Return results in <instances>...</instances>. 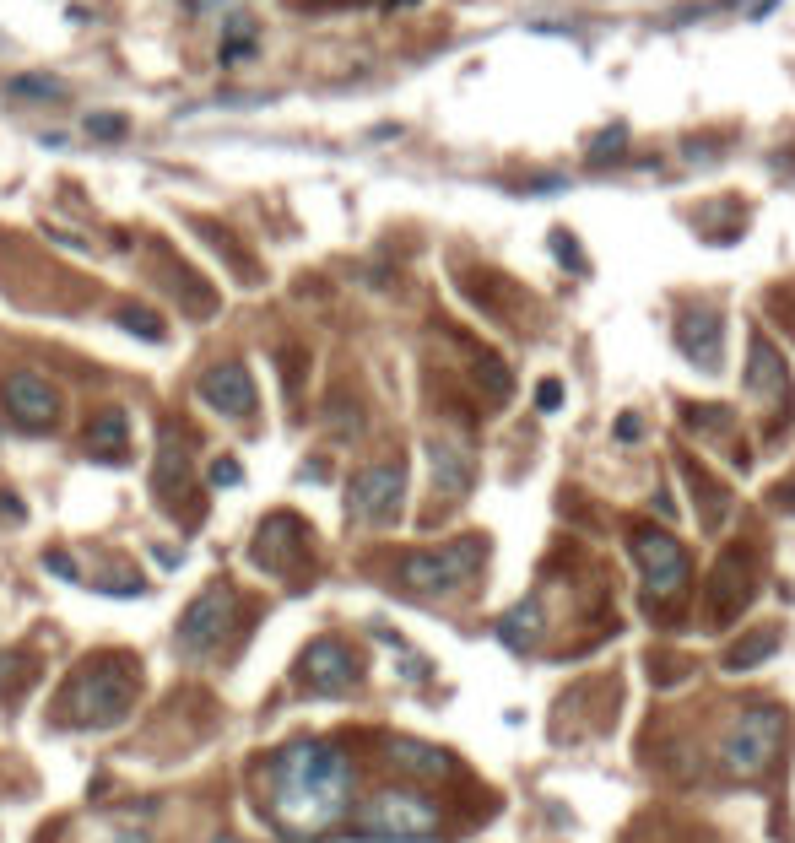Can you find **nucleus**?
<instances>
[{"label":"nucleus","mask_w":795,"mask_h":843,"mask_svg":"<svg viewBox=\"0 0 795 843\" xmlns=\"http://www.w3.org/2000/svg\"><path fill=\"white\" fill-rule=\"evenodd\" d=\"M406 503V465L401 460H379L363 465L347 487V514L363 519V525H390Z\"/></svg>","instance_id":"nucleus-7"},{"label":"nucleus","mask_w":795,"mask_h":843,"mask_svg":"<svg viewBox=\"0 0 795 843\" xmlns=\"http://www.w3.org/2000/svg\"><path fill=\"white\" fill-rule=\"evenodd\" d=\"M11 98H65V82H55V76H11L6 82Z\"/></svg>","instance_id":"nucleus-20"},{"label":"nucleus","mask_w":795,"mask_h":843,"mask_svg":"<svg viewBox=\"0 0 795 843\" xmlns=\"http://www.w3.org/2000/svg\"><path fill=\"white\" fill-rule=\"evenodd\" d=\"M265 811L287 838H325L352 811V762L330 741H293L265 762Z\"/></svg>","instance_id":"nucleus-1"},{"label":"nucleus","mask_w":795,"mask_h":843,"mask_svg":"<svg viewBox=\"0 0 795 843\" xmlns=\"http://www.w3.org/2000/svg\"><path fill=\"white\" fill-rule=\"evenodd\" d=\"M384 762L401 773H412V779H444L455 762H449L439 746H422V741H390V752H384Z\"/></svg>","instance_id":"nucleus-15"},{"label":"nucleus","mask_w":795,"mask_h":843,"mask_svg":"<svg viewBox=\"0 0 795 843\" xmlns=\"http://www.w3.org/2000/svg\"><path fill=\"white\" fill-rule=\"evenodd\" d=\"M779 746H785V714L752 703L747 714H736L731 725H725L714 757H720V768L731 773V779H758L768 762L779 757Z\"/></svg>","instance_id":"nucleus-4"},{"label":"nucleus","mask_w":795,"mask_h":843,"mask_svg":"<svg viewBox=\"0 0 795 843\" xmlns=\"http://www.w3.org/2000/svg\"><path fill=\"white\" fill-rule=\"evenodd\" d=\"M211 843H238V838H233V833H217V838H211Z\"/></svg>","instance_id":"nucleus-26"},{"label":"nucleus","mask_w":795,"mask_h":843,"mask_svg":"<svg viewBox=\"0 0 795 843\" xmlns=\"http://www.w3.org/2000/svg\"><path fill=\"white\" fill-rule=\"evenodd\" d=\"M428 454H433V487H439V492H460V487H466L471 465H466V454H460L455 444H444V438H433V444H428Z\"/></svg>","instance_id":"nucleus-16"},{"label":"nucleus","mask_w":795,"mask_h":843,"mask_svg":"<svg viewBox=\"0 0 795 843\" xmlns=\"http://www.w3.org/2000/svg\"><path fill=\"white\" fill-rule=\"evenodd\" d=\"M136 665L125 654H103V660H87L82 671L71 676L60 698V719L65 725H82V730H114L130 719L136 708Z\"/></svg>","instance_id":"nucleus-2"},{"label":"nucleus","mask_w":795,"mask_h":843,"mask_svg":"<svg viewBox=\"0 0 795 843\" xmlns=\"http://www.w3.org/2000/svg\"><path fill=\"white\" fill-rule=\"evenodd\" d=\"M536 400H541V411H547V406H558V400H563V390H558V384H541Z\"/></svg>","instance_id":"nucleus-25"},{"label":"nucleus","mask_w":795,"mask_h":843,"mask_svg":"<svg viewBox=\"0 0 795 843\" xmlns=\"http://www.w3.org/2000/svg\"><path fill=\"white\" fill-rule=\"evenodd\" d=\"M206 481L211 487H238V481H244V465H238L233 454H217V460L206 465Z\"/></svg>","instance_id":"nucleus-21"},{"label":"nucleus","mask_w":795,"mask_h":843,"mask_svg":"<svg viewBox=\"0 0 795 843\" xmlns=\"http://www.w3.org/2000/svg\"><path fill=\"white\" fill-rule=\"evenodd\" d=\"M303 552H309V525H303L298 514H271V519H265V525L255 530L249 562H255L260 573H276V579H287V573H298Z\"/></svg>","instance_id":"nucleus-8"},{"label":"nucleus","mask_w":795,"mask_h":843,"mask_svg":"<svg viewBox=\"0 0 795 843\" xmlns=\"http://www.w3.org/2000/svg\"><path fill=\"white\" fill-rule=\"evenodd\" d=\"M233 622H238V590L217 579L184 606V617L174 627V644H179V654H190V660H206L211 649H222V638L233 633Z\"/></svg>","instance_id":"nucleus-5"},{"label":"nucleus","mask_w":795,"mask_h":843,"mask_svg":"<svg viewBox=\"0 0 795 843\" xmlns=\"http://www.w3.org/2000/svg\"><path fill=\"white\" fill-rule=\"evenodd\" d=\"M298 681L309 692H320V698H341V692L357 687V654L341 638H314L298 654Z\"/></svg>","instance_id":"nucleus-9"},{"label":"nucleus","mask_w":795,"mask_h":843,"mask_svg":"<svg viewBox=\"0 0 795 843\" xmlns=\"http://www.w3.org/2000/svg\"><path fill=\"white\" fill-rule=\"evenodd\" d=\"M633 557H639L644 568V590L649 600H671L687 584V552L671 535L660 530H633Z\"/></svg>","instance_id":"nucleus-10"},{"label":"nucleus","mask_w":795,"mask_h":843,"mask_svg":"<svg viewBox=\"0 0 795 843\" xmlns=\"http://www.w3.org/2000/svg\"><path fill=\"white\" fill-rule=\"evenodd\" d=\"M482 568V541H455V546H439V552H417L401 562V579L406 590L417 595H449Z\"/></svg>","instance_id":"nucleus-6"},{"label":"nucleus","mask_w":795,"mask_h":843,"mask_svg":"<svg viewBox=\"0 0 795 843\" xmlns=\"http://www.w3.org/2000/svg\"><path fill=\"white\" fill-rule=\"evenodd\" d=\"M119 330H130V336H136V341H168V325H163V314H157V309H147V303H119Z\"/></svg>","instance_id":"nucleus-17"},{"label":"nucleus","mask_w":795,"mask_h":843,"mask_svg":"<svg viewBox=\"0 0 795 843\" xmlns=\"http://www.w3.org/2000/svg\"><path fill=\"white\" fill-rule=\"evenodd\" d=\"M87 843H152L147 827H98Z\"/></svg>","instance_id":"nucleus-24"},{"label":"nucleus","mask_w":795,"mask_h":843,"mask_svg":"<svg viewBox=\"0 0 795 843\" xmlns=\"http://www.w3.org/2000/svg\"><path fill=\"white\" fill-rule=\"evenodd\" d=\"M677 341L693 363H714L720 357V314L714 309H687L677 325Z\"/></svg>","instance_id":"nucleus-14"},{"label":"nucleus","mask_w":795,"mask_h":843,"mask_svg":"<svg viewBox=\"0 0 795 843\" xmlns=\"http://www.w3.org/2000/svg\"><path fill=\"white\" fill-rule=\"evenodd\" d=\"M184 476H190L184 449L174 444V433H163V449H157V492H163V498H174V487H184Z\"/></svg>","instance_id":"nucleus-19"},{"label":"nucleus","mask_w":795,"mask_h":843,"mask_svg":"<svg viewBox=\"0 0 795 843\" xmlns=\"http://www.w3.org/2000/svg\"><path fill=\"white\" fill-rule=\"evenodd\" d=\"M87 136L92 141H119L125 136V114H87Z\"/></svg>","instance_id":"nucleus-22"},{"label":"nucleus","mask_w":795,"mask_h":843,"mask_svg":"<svg viewBox=\"0 0 795 843\" xmlns=\"http://www.w3.org/2000/svg\"><path fill=\"white\" fill-rule=\"evenodd\" d=\"M0 400H6L11 422L28 427V433H44V427H55V417H60V395H55V384H49L44 373H33V368L11 373V379L0 384Z\"/></svg>","instance_id":"nucleus-11"},{"label":"nucleus","mask_w":795,"mask_h":843,"mask_svg":"<svg viewBox=\"0 0 795 843\" xmlns=\"http://www.w3.org/2000/svg\"><path fill=\"white\" fill-rule=\"evenodd\" d=\"M260 49V33H255V22L249 17H233L228 28H222V44H217V60L222 65H238V60H249Z\"/></svg>","instance_id":"nucleus-18"},{"label":"nucleus","mask_w":795,"mask_h":843,"mask_svg":"<svg viewBox=\"0 0 795 843\" xmlns=\"http://www.w3.org/2000/svg\"><path fill=\"white\" fill-rule=\"evenodd\" d=\"M195 395H201L206 406L217 411V417H228V422L255 417V373H249L244 363H217V368H206L201 384H195Z\"/></svg>","instance_id":"nucleus-12"},{"label":"nucleus","mask_w":795,"mask_h":843,"mask_svg":"<svg viewBox=\"0 0 795 843\" xmlns=\"http://www.w3.org/2000/svg\"><path fill=\"white\" fill-rule=\"evenodd\" d=\"M87 454L103 465H119L130 454V417L125 411H98L87 422Z\"/></svg>","instance_id":"nucleus-13"},{"label":"nucleus","mask_w":795,"mask_h":843,"mask_svg":"<svg viewBox=\"0 0 795 843\" xmlns=\"http://www.w3.org/2000/svg\"><path fill=\"white\" fill-rule=\"evenodd\" d=\"M44 573H55V579H65V584H82V568H76V557L71 552H44Z\"/></svg>","instance_id":"nucleus-23"},{"label":"nucleus","mask_w":795,"mask_h":843,"mask_svg":"<svg viewBox=\"0 0 795 843\" xmlns=\"http://www.w3.org/2000/svg\"><path fill=\"white\" fill-rule=\"evenodd\" d=\"M347 822L363 843H428V838H439L444 816L417 784H384L357 800L347 811Z\"/></svg>","instance_id":"nucleus-3"}]
</instances>
